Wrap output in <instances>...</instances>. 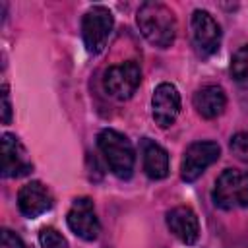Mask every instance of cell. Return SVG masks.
<instances>
[{"instance_id": "obj_14", "label": "cell", "mask_w": 248, "mask_h": 248, "mask_svg": "<svg viewBox=\"0 0 248 248\" xmlns=\"http://www.w3.org/2000/svg\"><path fill=\"white\" fill-rule=\"evenodd\" d=\"M141 159H143V170L149 178L161 180L169 174V153L155 141L143 140L141 141Z\"/></svg>"}, {"instance_id": "obj_7", "label": "cell", "mask_w": 248, "mask_h": 248, "mask_svg": "<svg viewBox=\"0 0 248 248\" xmlns=\"http://www.w3.org/2000/svg\"><path fill=\"white\" fill-rule=\"evenodd\" d=\"M190 25H192V41L196 50L202 56H209L217 52L221 45V25L217 23V19L205 10H196L192 14Z\"/></svg>"}, {"instance_id": "obj_16", "label": "cell", "mask_w": 248, "mask_h": 248, "mask_svg": "<svg viewBox=\"0 0 248 248\" xmlns=\"http://www.w3.org/2000/svg\"><path fill=\"white\" fill-rule=\"evenodd\" d=\"M39 244L41 248H68L66 238L52 227H45L39 232Z\"/></svg>"}, {"instance_id": "obj_13", "label": "cell", "mask_w": 248, "mask_h": 248, "mask_svg": "<svg viewBox=\"0 0 248 248\" xmlns=\"http://www.w3.org/2000/svg\"><path fill=\"white\" fill-rule=\"evenodd\" d=\"M227 105L225 91L219 85H203L194 93V108L203 118H217Z\"/></svg>"}, {"instance_id": "obj_4", "label": "cell", "mask_w": 248, "mask_h": 248, "mask_svg": "<svg viewBox=\"0 0 248 248\" xmlns=\"http://www.w3.org/2000/svg\"><path fill=\"white\" fill-rule=\"evenodd\" d=\"M112 25H114L112 12L105 6H93L83 14L81 35L85 48L91 54H99L107 46V41L112 33Z\"/></svg>"}, {"instance_id": "obj_9", "label": "cell", "mask_w": 248, "mask_h": 248, "mask_svg": "<svg viewBox=\"0 0 248 248\" xmlns=\"http://www.w3.org/2000/svg\"><path fill=\"white\" fill-rule=\"evenodd\" d=\"M151 114L159 128H169L180 114V93L172 83H159L151 97Z\"/></svg>"}, {"instance_id": "obj_11", "label": "cell", "mask_w": 248, "mask_h": 248, "mask_svg": "<svg viewBox=\"0 0 248 248\" xmlns=\"http://www.w3.org/2000/svg\"><path fill=\"white\" fill-rule=\"evenodd\" d=\"M17 207L25 217L33 219L52 207V196L39 180H31L21 186L17 194Z\"/></svg>"}, {"instance_id": "obj_10", "label": "cell", "mask_w": 248, "mask_h": 248, "mask_svg": "<svg viewBox=\"0 0 248 248\" xmlns=\"http://www.w3.org/2000/svg\"><path fill=\"white\" fill-rule=\"evenodd\" d=\"M31 169L33 165L27 159V153L21 141L12 134H4L2 136V176L17 178L27 174Z\"/></svg>"}, {"instance_id": "obj_19", "label": "cell", "mask_w": 248, "mask_h": 248, "mask_svg": "<svg viewBox=\"0 0 248 248\" xmlns=\"http://www.w3.org/2000/svg\"><path fill=\"white\" fill-rule=\"evenodd\" d=\"M12 120V105H10V95H8V87L2 85V122L10 124Z\"/></svg>"}, {"instance_id": "obj_2", "label": "cell", "mask_w": 248, "mask_h": 248, "mask_svg": "<svg viewBox=\"0 0 248 248\" xmlns=\"http://www.w3.org/2000/svg\"><path fill=\"white\" fill-rule=\"evenodd\" d=\"M97 145L114 176H118V178L132 176L136 153H134L130 140L124 134H120L118 130H112V128H105L97 136Z\"/></svg>"}, {"instance_id": "obj_6", "label": "cell", "mask_w": 248, "mask_h": 248, "mask_svg": "<svg viewBox=\"0 0 248 248\" xmlns=\"http://www.w3.org/2000/svg\"><path fill=\"white\" fill-rule=\"evenodd\" d=\"M221 157V147L215 141H194L186 147L182 165H180V176L184 182L198 180L207 167H211Z\"/></svg>"}, {"instance_id": "obj_3", "label": "cell", "mask_w": 248, "mask_h": 248, "mask_svg": "<svg viewBox=\"0 0 248 248\" xmlns=\"http://www.w3.org/2000/svg\"><path fill=\"white\" fill-rule=\"evenodd\" d=\"M211 196L221 209L248 207V170L225 169L217 176Z\"/></svg>"}, {"instance_id": "obj_18", "label": "cell", "mask_w": 248, "mask_h": 248, "mask_svg": "<svg viewBox=\"0 0 248 248\" xmlns=\"http://www.w3.org/2000/svg\"><path fill=\"white\" fill-rule=\"evenodd\" d=\"M0 246L2 248H25L23 240L16 232H12L10 229H4L2 231V244Z\"/></svg>"}, {"instance_id": "obj_5", "label": "cell", "mask_w": 248, "mask_h": 248, "mask_svg": "<svg viewBox=\"0 0 248 248\" xmlns=\"http://www.w3.org/2000/svg\"><path fill=\"white\" fill-rule=\"evenodd\" d=\"M141 81V70L140 64L134 60H126L114 66H108L103 76V87L105 91L118 101L130 99Z\"/></svg>"}, {"instance_id": "obj_12", "label": "cell", "mask_w": 248, "mask_h": 248, "mask_svg": "<svg viewBox=\"0 0 248 248\" xmlns=\"http://www.w3.org/2000/svg\"><path fill=\"white\" fill-rule=\"evenodd\" d=\"M167 227L184 244H194L200 238L198 215L186 205H176L167 211Z\"/></svg>"}, {"instance_id": "obj_1", "label": "cell", "mask_w": 248, "mask_h": 248, "mask_svg": "<svg viewBox=\"0 0 248 248\" xmlns=\"http://www.w3.org/2000/svg\"><path fill=\"white\" fill-rule=\"evenodd\" d=\"M141 35L157 48H169L176 37V17L172 10L161 2H143L136 14Z\"/></svg>"}, {"instance_id": "obj_8", "label": "cell", "mask_w": 248, "mask_h": 248, "mask_svg": "<svg viewBox=\"0 0 248 248\" xmlns=\"http://www.w3.org/2000/svg\"><path fill=\"white\" fill-rule=\"evenodd\" d=\"M66 223L76 236L89 240V242L95 240L101 232V225H99V219L95 215L93 202L89 198H76L74 200V203L68 211Z\"/></svg>"}, {"instance_id": "obj_17", "label": "cell", "mask_w": 248, "mask_h": 248, "mask_svg": "<svg viewBox=\"0 0 248 248\" xmlns=\"http://www.w3.org/2000/svg\"><path fill=\"white\" fill-rule=\"evenodd\" d=\"M231 151L236 159L248 163V132H238L231 138Z\"/></svg>"}, {"instance_id": "obj_15", "label": "cell", "mask_w": 248, "mask_h": 248, "mask_svg": "<svg viewBox=\"0 0 248 248\" xmlns=\"http://www.w3.org/2000/svg\"><path fill=\"white\" fill-rule=\"evenodd\" d=\"M231 76H232V79L238 85L248 87V45L246 46H240L232 54V60H231Z\"/></svg>"}]
</instances>
